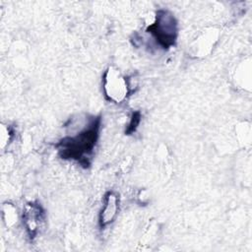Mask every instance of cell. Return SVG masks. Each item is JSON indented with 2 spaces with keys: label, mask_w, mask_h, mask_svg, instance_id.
I'll list each match as a JSON object with an SVG mask.
<instances>
[{
  "label": "cell",
  "mask_w": 252,
  "mask_h": 252,
  "mask_svg": "<svg viewBox=\"0 0 252 252\" xmlns=\"http://www.w3.org/2000/svg\"><path fill=\"white\" fill-rule=\"evenodd\" d=\"M45 220V212L37 202L28 203L23 211V223L28 235L33 239Z\"/></svg>",
  "instance_id": "277c9868"
},
{
  "label": "cell",
  "mask_w": 252,
  "mask_h": 252,
  "mask_svg": "<svg viewBox=\"0 0 252 252\" xmlns=\"http://www.w3.org/2000/svg\"><path fill=\"white\" fill-rule=\"evenodd\" d=\"M103 91L108 100L119 103L127 96L129 84L117 70L108 68L103 75Z\"/></svg>",
  "instance_id": "3957f363"
},
{
  "label": "cell",
  "mask_w": 252,
  "mask_h": 252,
  "mask_svg": "<svg viewBox=\"0 0 252 252\" xmlns=\"http://www.w3.org/2000/svg\"><path fill=\"white\" fill-rule=\"evenodd\" d=\"M99 127L100 118L91 117L86 128L74 136L63 138L56 145L59 156L64 159H74L84 166H89L98 139Z\"/></svg>",
  "instance_id": "6da1fadb"
},
{
  "label": "cell",
  "mask_w": 252,
  "mask_h": 252,
  "mask_svg": "<svg viewBox=\"0 0 252 252\" xmlns=\"http://www.w3.org/2000/svg\"><path fill=\"white\" fill-rule=\"evenodd\" d=\"M140 120H141V113L140 111H136L132 114V117H131V120H130V123L125 131V133L127 135H130L132 134L133 132L136 131L137 127L139 126V123H140Z\"/></svg>",
  "instance_id": "8992f818"
},
{
  "label": "cell",
  "mask_w": 252,
  "mask_h": 252,
  "mask_svg": "<svg viewBox=\"0 0 252 252\" xmlns=\"http://www.w3.org/2000/svg\"><path fill=\"white\" fill-rule=\"evenodd\" d=\"M118 207H119V197L117 193L114 191H108L104 195L103 205L100 210V214L98 218V223L101 228L114 221L118 214Z\"/></svg>",
  "instance_id": "5b68a950"
},
{
  "label": "cell",
  "mask_w": 252,
  "mask_h": 252,
  "mask_svg": "<svg viewBox=\"0 0 252 252\" xmlns=\"http://www.w3.org/2000/svg\"><path fill=\"white\" fill-rule=\"evenodd\" d=\"M177 31V22L167 10H158L155 22L146 30L162 49H168L175 45Z\"/></svg>",
  "instance_id": "7a4b0ae2"
}]
</instances>
